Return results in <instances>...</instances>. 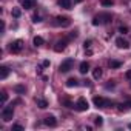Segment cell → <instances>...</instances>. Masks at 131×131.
Listing matches in <instances>:
<instances>
[{
	"label": "cell",
	"instance_id": "1",
	"mask_svg": "<svg viewBox=\"0 0 131 131\" xmlns=\"http://www.w3.org/2000/svg\"><path fill=\"white\" fill-rule=\"evenodd\" d=\"M93 102H94V105H96L97 108H108V106H113V105H114L111 100L103 99V97H97V96L93 99Z\"/></svg>",
	"mask_w": 131,
	"mask_h": 131
},
{
	"label": "cell",
	"instance_id": "2",
	"mask_svg": "<svg viewBox=\"0 0 131 131\" xmlns=\"http://www.w3.org/2000/svg\"><path fill=\"white\" fill-rule=\"evenodd\" d=\"M54 25H56V26H63V28H67V26L71 25V20H70V17L57 16V17L54 19Z\"/></svg>",
	"mask_w": 131,
	"mask_h": 131
},
{
	"label": "cell",
	"instance_id": "3",
	"mask_svg": "<svg viewBox=\"0 0 131 131\" xmlns=\"http://www.w3.org/2000/svg\"><path fill=\"white\" fill-rule=\"evenodd\" d=\"M73 63H74L73 59L63 60V62L60 63V67H59V71H60V73H68V71H71V70H73Z\"/></svg>",
	"mask_w": 131,
	"mask_h": 131
},
{
	"label": "cell",
	"instance_id": "4",
	"mask_svg": "<svg viewBox=\"0 0 131 131\" xmlns=\"http://www.w3.org/2000/svg\"><path fill=\"white\" fill-rule=\"evenodd\" d=\"M9 49H11V52H14V54L20 52V51L23 49V40H22V39H17V40L11 42V45H9Z\"/></svg>",
	"mask_w": 131,
	"mask_h": 131
},
{
	"label": "cell",
	"instance_id": "5",
	"mask_svg": "<svg viewBox=\"0 0 131 131\" xmlns=\"http://www.w3.org/2000/svg\"><path fill=\"white\" fill-rule=\"evenodd\" d=\"M13 116H14V108L13 106H5L2 110V119H3V122H9L13 119Z\"/></svg>",
	"mask_w": 131,
	"mask_h": 131
},
{
	"label": "cell",
	"instance_id": "6",
	"mask_svg": "<svg viewBox=\"0 0 131 131\" xmlns=\"http://www.w3.org/2000/svg\"><path fill=\"white\" fill-rule=\"evenodd\" d=\"M88 108H90L88 100H86L85 97H79L77 102H76V110H77V111H86Z\"/></svg>",
	"mask_w": 131,
	"mask_h": 131
},
{
	"label": "cell",
	"instance_id": "7",
	"mask_svg": "<svg viewBox=\"0 0 131 131\" xmlns=\"http://www.w3.org/2000/svg\"><path fill=\"white\" fill-rule=\"evenodd\" d=\"M116 45H117V48H120V49H128V48H129V42H128L126 39H123V37H117V39H116Z\"/></svg>",
	"mask_w": 131,
	"mask_h": 131
},
{
	"label": "cell",
	"instance_id": "8",
	"mask_svg": "<svg viewBox=\"0 0 131 131\" xmlns=\"http://www.w3.org/2000/svg\"><path fill=\"white\" fill-rule=\"evenodd\" d=\"M36 3H37V0H20V5L25 9H32L36 6Z\"/></svg>",
	"mask_w": 131,
	"mask_h": 131
},
{
	"label": "cell",
	"instance_id": "9",
	"mask_svg": "<svg viewBox=\"0 0 131 131\" xmlns=\"http://www.w3.org/2000/svg\"><path fill=\"white\" fill-rule=\"evenodd\" d=\"M67 43H68V40H67V39L59 40V42L56 43V46H54V51H56V52H62L65 48H67Z\"/></svg>",
	"mask_w": 131,
	"mask_h": 131
},
{
	"label": "cell",
	"instance_id": "10",
	"mask_svg": "<svg viewBox=\"0 0 131 131\" xmlns=\"http://www.w3.org/2000/svg\"><path fill=\"white\" fill-rule=\"evenodd\" d=\"M97 17L100 19V23H110V22L113 20V16H111V14H106V13H105V14H99Z\"/></svg>",
	"mask_w": 131,
	"mask_h": 131
},
{
	"label": "cell",
	"instance_id": "11",
	"mask_svg": "<svg viewBox=\"0 0 131 131\" xmlns=\"http://www.w3.org/2000/svg\"><path fill=\"white\" fill-rule=\"evenodd\" d=\"M43 123H45V125H48V126H56V125H57V120H56V117H54V116H48V117H45Z\"/></svg>",
	"mask_w": 131,
	"mask_h": 131
},
{
	"label": "cell",
	"instance_id": "12",
	"mask_svg": "<svg viewBox=\"0 0 131 131\" xmlns=\"http://www.w3.org/2000/svg\"><path fill=\"white\" fill-rule=\"evenodd\" d=\"M59 6L63 9H71V0H59Z\"/></svg>",
	"mask_w": 131,
	"mask_h": 131
},
{
	"label": "cell",
	"instance_id": "13",
	"mask_svg": "<svg viewBox=\"0 0 131 131\" xmlns=\"http://www.w3.org/2000/svg\"><path fill=\"white\" fill-rule=\"evenodd\" d=\"M8 76H9V68L8 67H0V79L5 80Z\"/></svg>",
	"mask_w": 131,
	"mask_h": 131
},
{
	"label": "cell",
	"instance_id": "14",
	"mask_svg": "<svg viewBox=\"0 0 131 131\" xmlns=\"http://www.w3.org/2000/svg\"><path fill=\"white\" fill-rule=\"evenodd\" d=\"M79 71H80L82 74H86V73L90 71V63H88V62H82L80 67H79Z\"/></svg>",
	"mask_w": 131,
	"mask_h": 131
},
{
	"label": "cell",
	"instance_id": "15",
	"mask_svg": "<svg viewBox=\"0 0 131 131\" xmlns=\"http://www.w3.org/2000/svg\"><path fill=\"white\" fill-rule=\"evenodd\" d=\"M77 85H79V80L76 77H71V79L67 80V86L68 88H73V86H77Z\"/></svg>",
	"mask_w": 131,
	"mask_h": 131
},
{
	"label": "cell",
	"instance_id": "16",
	"mask_svg": "<svg viewBox=\"0 0 131 131\" xmlns=\"http://www.w3.org/2000/svg\"><path fill=\"white\" fill-rule=\"evenodd\" d=\"M32 43H34V46H42V45L45 43V40H43L40 36H36V37H34V40H32Z\"/></svg>",
	"mask_w": 131,
	"mask_h": 131
},
{
	"label": "cell",
	"instance_id": "17",
	"mask_svg": "<svg viewBox=\"0 0 131 131\" xmlns=\"http://www.w3.org/2000/svg\"><path fill=\"white\" fill-rule=\"evenodd\" d=\"M36 102H37V106L42 108V110H45V108L48 106V102H46L45 99H36Z\"/></svg>",
	"mask_w": 131,
	"mask_h": 131
},
{
	"label": "cell",
	"instance_id": "18",
	"mask_svg": "<svg viewBox=\"0 0 131 131\" xmlns=\"http://www.w3.org/2000/svg\"><path fill=\"white\" fill-rule=\"evenodd\" d=\"M93 77H94V79H100V77H102V70H100L99 67L93 70Z\"/></svg>",
	"mask_w": 131,
	"mask_h": 131
},
{
	"label": "cell",
	"instance_id": "19",
	"mask_svg": "<svg viewBox=\"0 0 131 131\" xmlns=\"http://www.w3.org/2000/svg\"><path fill=\"white\" fill-rule=\"evenodd\" d=\"M108 65H110V68H119L122 63H120L119 60H110V62H108Z\"/></svg>",
	"mask_w": 131,
	"mask_h": 131
},
{
	"label": "cell",
	"instance_id": "20",
	"mask_svg": "<svg viewBox=\"0 0 131 131\" xmlns=\"http://www.w3.org/2000/svg\"><path fill=\"white\" fill-rule=\"evenodd\" d=\"M14 91L19 93V94H23V93H25V86H22V85H16V86H14Z\"/></svg>",
	"mask_w": 131,
	"mask_h": 131
},
{
	"label": "cell",
	"instance_id": "21",
	"mask_svg": "<svg viewBox=\"0 0 131 131\" xmlns=\"http://www.w3.org/2000/svg\"><path fill=\"white\" fill-rule=\"evenodd\" d=\"M8 100V93L6 91H2V105H5Z\"/></svg>",
	"mask_w": 131,
	"mask_h": 131
},
{
	"label": "cell",
	"instance_id": "22",
	"mask_svg": "<svg viewBox=\"0 0 131 131\" xmlns=\"http://www.w3.org/2000/svg\"><path fill=\"white\" fill-rule=\"evenodd\" d=\"M63 105H65V106H68V108H74V106H76V105H74L71 100H68V99H67V100H63Z\"/></svg>",
	"mask_w": 131,
	"mask_h": 131
},
{
	"label": "cell",
	"instance_id": "23",
	"mask_svg": "<svg viewBox=\"0 0 131 131\" xmlns=\"http://www.w3.org/2000/svg\"><path fill=\"white\" fill-rule=\"evenodd\" d=\"M94 122H96V125H97V126H100V125L103 123V119H102L100 116H97V117H94Z\"/></svg>",
	"mask_w": 131,
	"mask_h": 131
},
{
	"label": "cell",
	"instance_id": "24",
	"mask_svg": "<svg viewBox=\"0 0 131 131\" xmlns=\"http://www.w3.org/2000/svg\"><path fill=\"white\" fill-rule=\"evenodd\" d=\"M20 14H22V13H20V9H17V8H16V9H13V16H14L16 19H19V17H20Z\"/></svg>",
	"mask_w": 131,
	"mask_h": 131
},
{
	"label": "cell",
	"instance_id": "25",
	"mask_svg": "<svg viewBox=\"0 0 131 131\" xmlns=\"http://www.w3.org/2000/svg\"><path fill=\"white\" fill-rule=\"evenodd\" d=\"M102 5L103 6H111L113 5V0H102Z\"/></svg>",
	"mask_w": 131,
	"mask_h": 131
},
{
	"label": "cell",
	"instance_id": "26",
	"mask_svg": "<svg viewBox=\"0 0 131 131\" xmlns=\"http://www.w3.org/2000/svg\"><path fill=\"white\" fill-rule=\"evenodd\" d=\"M32 22H34V23H40V22H42V17H40V16H37V14H36V16H34V17H32Z\"/></svg>",
	"mask_w": 131,
	"mask_h": 131
},
{
	"label": "cell",
	"instance_id": "27",
	"mask_svg": "<svg viewBox=\"0 0 131 131\" xmlns=\"http://www.w3.org/2000/svg\"><path fill=\"white\" fill-rule=\"evenodd\" d=\"M93 25H94V26H97V25H102V23H100V19H99L97 16L93 19Z\"/></svg>",
	"mask_w": 131,
	"mask_h": 131
},
{
	"label": "cell",
	"instance_id": "28",
	"mask_svg": "<svg viewBox=\"0 0 131 131\" xmlns=\"http://www.w3.org/2000/svg\"><path fill=\"white\" fill-rule=\"evenodd\" d=\"M119 32L126 34V32H128V28H126V26H120V28H119Z\"/></svg>",
	"mask_w": 131,
	"mask_h": 131
},
{
	"label": "cell",
	"instance_id": "29",
	"mask_svg": "<svg viewBox=\"0 0 131 131\" xmlns=\"http://www.w3.org/2000/svg\"><path fill=\"white\" fill-rule=\"evenodd\" d=\"M13 129H16V131H22V129H23V126L17 123V125H13Z\"/></svg>",
	"mask_w": 131,
	"mask_h": 131
},
{
	"label": "cell",
	"instance_id": "30",
	"mask_svg": "<svg viewBox=\"0 0 131 131\" xmlns=\"http://www.w3.org/2000/svg\"><path fill=\"white\" fill-rule=\"evenodd\" d=\"M83 46H85V49H86V48H90V46H91V40H85Z\"/></svg>",
	"mask_w": 131,
	"mask_h": 131
},
{
	"label": "cell",
	"instance_id": "31",
	"mask_svg": "<svg viewBox=\"0 0 131 131\" xmlns=\"http://www.w3.org/2000/svg\"><path fill=\"white\" fill-rule=\"evenodd\" d=\"M125 77H126V79H129V80H131V70H129V71H126V74H125Z\"/></svg>",
	"mask_w": 131,
	"mask_h": 131
},
{
	"label": "cell",
	"instance_id": "32",
	"mask_svg": "<svg viewBox=\"0 0 131 131\" xmlns=\"http://www.w3.org/2000/svg\"><path fill=\"white\" fill-rule=\"evenodd\" d=\"M125 106H128V108H131V99H129V100H126V102H125Z\"/></svg>",
	"mask_w": 131,
	"mask_h": 131
},
{
	"label": "cell",
	"instance_id": "33",
	"mask_svg": "<svg viewBox=\"0 0 131 131\" xmlns=\"http://www.w3.org/2000/svg\"><path fill=\"white\" fill-rule=\"evenodd\" d=\"M114 86V82H111V83H106V88H113Z\"/></svg>",
	"mask_w": 131,
	"mask_h": 131
},
{
	"label": "cell",
	"instance_id": "34",
	"mask_svg": "<svg viewBox=\"0 0 131 131\" xmlns=\"http://www.w3.org/2000/svg\"><path fill=\"white\" fill-rule=\"evenodd\" d=\"M43 67H49V60H45L43 62Z\"/></svg>",
	"mask_w": 131,
	"mask_h": 131
},
{
	"label": "cell",
	"instance_id": "35",
	"mask_svg": "<svg viewBox=\"0 0 131 131\" xmlns=\"http://www.w3.org/2000/svg\"><path fill=\"white\" fill-rule=\"evenodd\" d=\"M74 2H77V3H80V2H82V0H74Z\"/></svg>",
	"mask_w": 131,
	"mask_h": 131
},
{
	"label": "cell",
	"instance_id": "36",
	"mask_svg": "<svg viewBox=\"0 0 131 131\" xmlns=\"http://www.w3.org/2000/svg\"><path fill=\"white\" fill-rule=\"evenodd\" d=\"M128 128H129V129H131V123H129V125H128Z\"/></svg>",
	"mask_w": 131,
	"mask_h": 131
}]
</instances>
